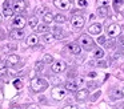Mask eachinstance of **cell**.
<instances>
[{
  "label": "cell",
  "instance_id": "cell-1",
  "mask_svg": "<svg viewBox=\"0 0 124 109\" xmlns=\"http://www.w3.org/2000/svg\"><path fill=\"white\" fill-rule=\"evenodd\" d=\"M31 90L33 93H40L43 90H46L48 88V82L44 79H39V77H35V79L31 80V85H30Z\"/></svg>",
  "mask_w": 124,
  "mask_h": 109
},
{
  "label": "cell",
  "instance_id": "cell-2",
  "mask_svg": "<svg viewBox=\"0 0 124 109\" xmlns=\"http://www.w3.org/2000/svg\"><path fill=\"white\" fill-rule=\"evenodd\" d=\"M78 41H79V44H80V47L83 48V49H85V51H91L92 48L95 47L93 40H92L88 35H81V36L79 37Z\"/></svg>",
  "mask_w": 124,
  "mask_h": 109
},
{
  "label": "cell",
  "instance_id": "cell-3",
  "mask_svg": "<svg viewBox=\"0 0 124 109\" xmlns=\"http://www.w3.org/2000/svg\"><path fill=\"white\" fill-rule=\"evenodd\" d=\"M65 94H67V89H65V88H60V87L54 88V89H52V92H51L52 98H54V100H56V101L63 100V98L65 97Z\"/></svg>",
  "mask_w": 124,
  "mask_h": 109
},
{
  "label": "cell",
  "instance_id": "cell-4",
  "mask_svg": "<svg viewBox=\"0 0 124 109\" xmlns=\"http://www.w3.org/2000/svg\"><path fill=\"white\" fill-rule=\"evenodd\" d=\"M120 32H121V28H120V25H119V24H116V23L108 25V28H107V35L109 37H117V36H120Z\"/></svg>",
  "mask_w": 124,
  "mask_h": 109
},
{
  "label": "cell",
  "instance_id": "cell-5",
  "mask_svg": "<svg viewBox=\"0 0 124 109\" xmlns=\"http://www.w3.org/2000/svg\"><path fill=\"white\" fill-rule=\"evenodd\" d=\"M54 4H55V7H57L59 9H63V11H68L72 7V1L71 0H54Z\"/></svg>",
  "mask_w": 124,
  "mask_h": 109
},
{
  "label": "cell",
  "instance_id": "cell-6",
  "mask_svg": "<svg viewBox=\"0 0 124 109\" xmlns=\"http://www.w3.org/2000/svg\"><path fill=\"white\" fill-rule=\"evenodd\" d=\"M84 17L83 16H80V15H76V16H73L72 17V27H73V29H76V31H79V29H81L84 27Z\"/></svg>",
  "mask_w": 124,
  "mask_h": 109
},
{
  "label": "cell",
  "instance_id": "cell-7",
  "mask_svg": "<svg viewBox=\"0 0 124 109\" xmlns=\"http://www.w3.org/2000/svg\"><path fill=\"white\" fill-rule=\"evenodd\" d=\"M25 24H27V21H25V19L23 17V16H15V19L12 20V28H20L23 29L25 27Z\"/></svg>",
  "mask_w": 124,
  "mask_h": 109
},
{
  "label": "cell",
  "instance_id": "cell-8",
  "mask_svg": "<svg viewBox=\"0 0 124 109\" xmlns=\"http://www.w3.org/2000/svg\"><path fill=\"white\" fill-rule=\"evenodd\" d=\"M25 7H27V4L24 0H14L12 1V8L15 12H23V11H25Z\"/></svg>",
  "mask_w": 124,
  "mask_h": 109
},
{
  "label": "cell",
  "instance_id": "cell-9",
  "mask_svg": "<svg viewBox=\"0 0 124 109\" xmlns=\"http://www.w3.org/2000/svg\"><path fill=\"white\" fill-rule=\"evenodd\" d=\"M65 68H67V65H65V63H63V61H56V63H54L51 66L54 73H62V72H64Z\"/></svg>",
  "mask_w": 124,
  "mask_h": 109
},
{
  "label": "cell",
  "instance_id": "cell-10",
  "mask_svg": "<svg viewBox=\"0 0 124 109\" xmlns=\"http://www.w3.org/2000/svg\"><path fill=\"white\" fill-rule=\"evenodd\" d=\"M67 51L70 53H72V55H80L81 47H80V44H76V43H70L67 45Z\"/></svg>",
  "mask_w": 124,
  "mask_h": 109
},
{
  "label": "cell",
  "instance_id": "cell-11",
  "mask_svg": "<svg viewBox=\"0 0 124 109\" xmlns=\"http://www.w3.org/2000/svg\"><path fill=\"white\" fill-rule=\"evenodd\" d=\"M9 36L14 40H22L23 37H24V31L20 29V28H14L11 31V33H9Z\"/></svg>",
  "mask_w": 124,
  "mask_h": 109
},
{
  "label": "cell",
  "instance_id": "cell-12",
  "mask_svg": "<svg viewBox=\"0 0 124 109\" xmlns=\"http://www.w3.org/2000/svg\"><path fill=\"white\" fill-rule=\"evenodd\" d=\"M14 8H11V5H9V0H6L3 4V15L7 16V17H11L12 15H14Z\"/></svg>",
  "mask_w": 124,
  "mask_h": 109
},
{
  "label": "cell",
  "instance_id": "cell-13",
  "mask_svg": "<svg viewBox=\"0 0 124 109\" xmlns=\"http://www.w3.org/2000/svg\"><path fill=\"white\" fill-rule=\"evenodd\" d=\"M88 33H89V35H100V33H101V24L96 23V24H92V25H89Z\"/></svg>",
  "mask_w": 124,
  "mask_h": 109
},
{
  "label": "cell",
  "instance_id": "cell-14",
  "mask_svg": "<svg viewBox=\"0 0 124 109\" xmlns=\"http://www.w3.org/2000/svg\"><path fill=\"white\" fill-rule=\"evenodd\" d=\"M88 89H80V90H76V94H75V98L78 101H84L87 97H88Z\"/></svg>",
  "mask_w": 124,
  "mask_h": 109
},
{
  "label": "cell",
  "instance_id": "cell-15",
  "mask_svg": "<svg viewBox=\"0 0 124 109\" xmlns=\"http://www.w3.org/2000/svg\"><path fill=\"white\" fill-rule=\"evenodd\" d=\"M20 63V57L17 55H9L8 58H7V65H11V66H15Z\"/></svg>",
  "mask_w": 124,
  "mask_h": 109
},
{
  "label": "cell",
  "instance_id": "cell-16",
  "mask_svg": "<svg viewBox=\"0 0 124 109\" xmlns=\"http://www.w3.org/2000/svg\"><path fill=\"white\" fill-rule=\"evenodd\" d=\"M97 13H99V16H101V17H107L108 15H109V8H108V5H101V7L97 8Z\"/></svg>",
  "mask_w": 124,
  "mask_h": 109
},
{
  "label": "cell",
  "instance_id": "cell-17",
  "mask_svg": "<svg viewBox=\"0 0 124 109\" xmlns=\"http://www.w3.org/2000/svg\"><path fill=\"white\" fill-rule=\"evenodd\" d=\"M39 41L38 36L36 35H30V36L27 37V45L28 47H33V45H36Z\"/></svg>",
  "mask_w": 124,
  "mask_h": 109
},
{
  "label": "cell",
  "instance_id": "cell-18",
  "mask_svg": "<svg viewBox=\"0 0 124 109\" xmlns=\"http://www.w3.org/2000/svg\"><path fill=\"white\" fill-rule=\"evenodd\" d=\"M78 82H73V81H68V82H65V89L67 90H70V92H76L78 90Z\"/></svg>",
  "mask_w": 124,
  "mask_h": 109
},
{
  "label": "cell",
  "instance_id": "cell-19",
  "mask_svg": "<svg viewBox=\"0 0 124 109\" xmlns=\"http://www.w3.org/2000/svg\"><path fill=\"white\" fill-rule=\"evenodd\" d=\"M55 39H56V37H55L54 33H44V35H43V41L47 43V44H51V43H54Z\"/></svg>",
  "mask_w": 124,
  "mask_h": 109
},
{
  "label": "cell",
  "instance_id": "cell-20",
  "mask_svg": "<svg viewBox=\"0 0 124 109\" xmlns=\"http://www.w3.org/2000/svg\"><path fill=\"white\" fill-rule=\"evenodd\" d=\"M43 20H44V23H46V24H49V23H52V21L55 20V16L52 15L51 12H46L43 15Z\"/></svg>",
  "mask_w": 124,
  "mask_h": 109
},
{
  "label": "cell",
  "instance_id": "cell-21",
  "mask_svg": "<svg viewBox=\"0 0 124 109\" xmlns=\"http://www.w3.org/2000/svg\"><path fill=\"white\" fill-rule=\"evenodd\" d=\"M112 4H113V9L115 11H120V8L124 4V0H113Z\"/></svg>",
  "mask_w": 124,
  "mask_h": 109
},
{
  "label": "cell",
  "instance_id": "cell-22",
  "mask_svg": "<svg viewBox=\"0 0 124 109\" xmlns=\"http://www.w3.org/2000/svg\"><path fill=\"white\" fill-rule=\"evenodd\" d=\"M54 35H55V37L56 39H63V29L62 28H59V27H55L54 28Z\"/></svg>",
  "mask_w": 124,
  "mask_h": 109
},
{
  "label": "cell",
  "instance_id": "cell-23",
  "mask_svg": "<svg viewBox=\"0 0 124 109\" xmlns=\"http://www.w3.org/2000/svg\"><path fill=\"white\" fill-rule=\"evenodd\" d=\"M47 31H49V28L47 27V24L36 27V32H38V33H47Z\"/></svg>",
  "mask_w": 124,
  "mask_h": 109
},
{
  "label": "cell",
  "instance_id": "cell-24",
  "mask_svg": "<svg viewBox=\"0 0 124 109\" xmlns=\"http://www.w3.org/2000/svg\"><path fill=\"white\" fill-rule=\"evenodd\" d=\"M38 17H36V16H33V17H31L30 20H28V25L31 27V28H36V27H38Z\"/></svg>",
  "mask_w": 124,
  "mask_h": 109
},
{
  "label": "cell",
  "instance_id": "cell-25",
  "mask_svg": "<svg viewBox=\"0 0 124 109\" xmlns=\"http://www.w3.org/2000/svg\"><path fill=\"white\" fill-rule=\"evenodd\" d=\"M65 16L64 15H60V13H57V15H55V21L56 23H65Z\"/></svg>",
  "mask_w": 124,
  "mask_h": 109
},
{
  "label": "cell",
  "instance_id": "cell-26",
  "mask_svg": "<svg viewBox=\"0 0 124 109\" xmlns=\"http://www.w3.org/2000/svg\"><path fill=\"white\" fill-rule=\"evenodd\" d=\"M93 56L96 58H101L103 56H104V52H103V49H100V48H97V49H95L93 52Z\"/></svg>",
  "mask_w": 124,
  "mask_h": 109
},
{
  "label": "cell",
  "instance_id": "cell-27",
  "mask_svg": "<svg viewBox=\"0 0 124 109\" xmlns=\"http://www.w3.org/2000/svg\"><path fill=\"white\" fill-rule=\"evenodd\" d=\"M23 85H24V84H23V81H22L20 79H16V80L14 81V87L16 88V89H22Z\"/></svg>",
  "mask_w": 124,
  "mask_h": 109
},
{
  "label": "cell",
  "instance_id": "cell-28",
  "mask_svg": "<svg viewBox=\"0 0 124 109\" xmlns=\"http://www.w3.org/2000/svg\"><path fill=\"white\" fill-rule=\"evenodd\" d=\"M7 73V64L6 63H0V76Z\"/></svg>",
  "mask_w": 124,
  "mask_h": 109
},
{
  "label": "cell",
  "instance_id": "cell-29",
  "mask_svg": "<svg viewBox=\"0 0 124 109\" xmlns=\"http://www.w3.org/2000/svg\"><path fill=\"white\" fill-rule=\"evenodd\" d=\"M43 61H44V63H54V57L47 53V55L43 56Z\"/></svg>",
  "mask_w": 124,
  "mask_h": 109
},
{
  "label": "cell",
  "instance_id": "cell-30",
  "mask_svg": "<svg viewBox=\"0 0 124 109\" xmlns=\"http://www.w3.org/2000/svg\"><path fill=\"white\" fill-rule=\"evenodd\" d=\"M35 68H36V71H38V72L43 71V68H44V61H43V63H41V61H38V63L35 64Z\"/></svg>",
  "mask_w": 124,
  "mask_h": 109
},
{
  "label": "cell",
  "instance_id": "cell-31",
  "mask_svg": "<svg viewBox=\"0 0 124 109\" xmlns=\"http://www.w3.org/2000/svg\"><path fill=\"white\" fill-rule=\"evenodd\" d=\"M104 45H105L107 48H112L113 45H115V40H113V37H112V39H109V40H107Z\"/></svg>",
  "mask_w": 124,
  "mask_h": 109
},
{
  "label": "cell",
  "instance_id": "cell-32",
  "mask_svg": "<svg viewBox=\"0 0 124 109\" xmlns=\"http://www.w3.org/2000/svg\"><path fill=\"white\" fill-rule=\"evenodd\" d=\"M96 65L100 66V68H107V66H108V63H107V61L100 60V61H97V63H96Z\"/></svg>",
  "mask_w": 124,
  "mask_h": 109
},
{
  "label": "cell",
  "instance_id": "cell-33",
  "mask_svg": "<svg viewBox=\"0 0 124 109\" xmlns=\"http://www.w3.org/2000/svg\"><path fill=\"white\" fill-rule=\"evenodd\" d=\"M78 5L80 8H85L88 5V3H87V0H78Z\"/></svg>",
  "mask_w": 124,
  "mask_h": 109
},
{
  "label": "cell",
  "instance_id": "cell-34",
  "mask_svg": "<svg viewBox=\"0 0 124 109\" xmlns=\"http://www.w3.org/2000/svg\"><path fill=\"white\" fill-rule=\"evenodd\" d=\"M97 5L99 7H101V5H108V3H109V0H96Z\"/></svg>",
  "mask_w": 124,
  "mask_h": 109
},
{
  "label": "cell",
  "instance_id": "cell-35",
  "mask_svg": "<svg viewBox=\"0 0 124 109\" xmlns=\"http://www.w3.org/2000/svg\"><path fill=\"white\" fill-rule=\"evenodd\" d=\"M121 55H123V52H120V51H119V52H115V53H113V56H112V58H113V60H117V58L121 57Z\"/></svg>",
  "mask_w": 124,
  "mask_h": 109
},
{
  "label": "cell",
  "instance_id": "cell-36",
  "mask_svg": "<svg viewBox=\"0 0 124 109\" xmlns=\"http://www.w3.org/2000/svg\"><path fill=\"white\" fill-rule=\"evenodd\" d=\"M105 41H107V39H105L104 36H100L99 39H97V43H99V44H101V45H104Z\"/></svg>",
  "mask_w": 124,
  "mask_h": 109
},
{
  "label": "cell",
  "instance_id": "cell-37",
  "mask_svg": "<svg viewBox=\"0 0 124 109\" xmlns=\"http://www.w3.org/2000/svg\"><path fill=\"white\" fill-rule=\"evenodd\" d=\"M4 49H12V51H15V49H16V45H15V44H7L6 45V47H4Z\"/></svg>",
  "mask_w": 124,
  "mask_h": 109
},
{
  "label": "cell",
  "instance_id": "cell-38",
  "mask_svg": "<svg viewBox=\"0 0 124 109\" xmlns=\"http://www.w3.org/2000/svg\"><path fill=\"white\" fill-rule=\"evenodd\" d=\"M27 109H41L39 105H36V104H31V105H28Z\"/></svg>",
  "mask_w": 124,
  "mask_h": 109
},
{
  "label": "cell",
  "instance_id": "cell-39",
  "mask_svg": "<svg viewBox=\"0 0 124 109\" xmlns=\"http://www.w3.org/2000/svg\"><path fill=\"white\" fill-rule=\"evenodd\" d=\"M100 94H101V92H100V90H99V92H96V93H95L93 96H92V97H91V100H92V101H95V100H96V98L99 97Z\"/></svg>",
  "mask_w": 124,
  "mask_h": 109
},
{
  "label": "cell",
  "instance_id": "cell-40",
  "mask_svg": "<svg viewBox=\"0 0 124 109\" xmlns=\"http://www.w3.org/2000/svg\"><path fill=\"white\" fill-rule=\"evenodd\" d=\"M115 109H124V104H123V102L116 104V105H115Z\"/></svg>",
  "mask_w": 124,
  "mask_h": 109
},
{
  "label": "cell",
  "instance_id": "cell-41",
  "mask_svg": "<svg viewBox=\"0 0 124 109\" xmlns=\"http://www.w3.org/2000/svg\"><path fill=\"white\" fill-rule=\"evenodd\" d=\"M63 109H79L76 105H67V106H64Z\"/></svg>",
  "mask_w": 124,
  "mask_h": 109
},
{
  "label": "cell",
  "instance_id": "cell-42",
  "mask_svg": "<svg viewBox=\"0 0 124 109\" xmlns=\"http://www.w3.org/2000/svg\"><path fill=\"white\" fill-rule=\"evenodd\" d=\"M96 82H93V81H89L88 82V88H95V87H96Z\"/></svg>",
  "mask_w": 124,
  "mask_h": 109
},
{
  "label": "cell",
  "instance_id": "cell-43",
  "mask_svg": "<svg viewBox=\"0 0 124 109\" xmlns=\"http://www.w3.org/2000/svg\"><path fill=\"white\" fill-rule=\"evenodd\" d=\"M76 82H78L79 85L83 84V82H84V79H83V77H79V79H76Z\"/></svg>",
  "mask_w": 124,
  "mask_h": 109
},
{
  "label": "cell",
  "instance_id": "cell-44",
  "mask_svg": "<svg viewBox=\"0 0 124 109\" xmlns=\"http://www.w3.org/2000/svg\"><path fill=\"white\" fill-rule=\"evenodd\" d=\"M121 73H123V72H117V73H116V77H119V79L123 80L124 79V74H121Z\"/></svg>",
  "mask_w": 124,
  "mask_h": 109
},
{
  "label": "cell",
  "instance_id": "cell-45",
  "mask_svg": "<svg viewBox=\"0 0 124 109\" xmlns=\"http://www.w3.org/2000/svg\"><path fill=\"white\" fill-rule=\"evenodd\" d=\"M88 76L93 79V77H96V76H97V73H96V72H89V73H88Z\"/></svg>",
  "mask_w": 124,
  "mask_h": 109
},
{
  "label": "cell",
  "instance_id": "cell-46",
  "mask_svg": "<svg viewBox=\"0 0 124 109\" xmlns=\"http://www.w3.org/2000/svg\"><path fill=\"white\" fill-rule=\"evenodd\" d=\"M119 43H120V44L124 47V37L123 36H119Z\"/></svg>",
  "mask_w": 124,
  "mask_h": 109
},
{
  "label": "cell",
  "instance_id": "cell-47",
  "mask_svg": "<svg viewBox=\"0 0 124 109\" xmlns=\"http://www.w3.org/2000/svg\"><path fill=\"white\" fill-rule=\"evenodd\" d=\"M35 77H36V73H35V72H31V73H30V79L32 80V79H35Z\"/></svg>",
  "mask_w": 124,
  "mask_h": 109
},
{
  "label": "cell",
  "instance_id": "cell-48",
  "mask_svg": "<svg viewBox=\"0 0 124 109\" xmlns=\"http://www.w3.org/2000/svg\"><path fill=\"white\" fill-rule=\"evenodd\" d=\"M38 13L39 15H44V9L41 11V8H38Z\"/></svg>",
  "mask_w": 124,
  "mask_h": 109
},
{
  "label": "cell",
  "instance_id": "cell-49",
  "mask_svg": "<svg viewBox=\"0 0 124 109\" xmlns=\"http://www.w3.org/2000/svg\"><path fill=\"white\" fill-rule=\"evenodd\" d=\"M9 109H22L20 106H12V108H9Z\"/></svg>",
  "mask_w": 124,
  "mask_h": 109
},
{
  "label": "cell",
  "instance_id": "cell-50",
  "mask_svg": "<svg viewBox=\"0 0 124 109\" xmlns=\"http://www.w3.org/2000/svg\"><path fill=\"white\" fill-rule=\"evenodd\" d=\"M0 100H3V92L0 90Z\"/></svg>",
  "mask_w": 124,
  "mask_h": 109
},
{
  "label": "cell",
  "instance_id": "cell-51",
  "mask_svg": "<svg viewBox=\"0 0 124 109\" xmlns=\"http://www.w3.org/2000/svg\"><path fill=\"white\" fill-rule=\"evenodd\" d=\"M1 20H3V16L0 15V23H1Z\"/></svg>",
  "mask_w": 124,
  "mask_h": 109
},
{
  "label": "cell",
  "instance_id": "cell-52",
  "mask_svg": "<svg viewBox=\"0 0 124 109\" xmlns=\"http://www.w3.org/2000/svg\"><path fill=\"white\" fill-rule=\"evenodd\" d=\"M121 92H123V94H124V87H123V89H121Z\"/></svg>",
  "mask_w": 124,
  "mask_h": 109
},
{
  "label": "cell",
  "instance_id": "cell-53",
  "mask_svg": "<svg viewBox=\"0 0 124 109\" xmlns=\"http://www.w3.org/2000/svg\"><path fill=\"white\" fill-rule=\"evenodd\" d=\"M0 109H1V108H0Z\"/></svg>",
  "mask_w": 124,
  "mask_h": 109
}]
</instances>
